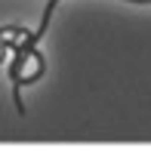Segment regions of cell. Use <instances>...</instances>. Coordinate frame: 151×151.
<instances>
[{
	"instance_id": "obj_1",
	"label": "cell",
	"mask_w": 151,
	"mask_h": 151,
	"mask_svg": "<svg viewBox=\"0 0 151 151\" xmlns=\"http://www.w3.org/2000/svg\"><path fill=\"white\" fill-rule=\"evenodd\" d=\"M56 3H59V0H50L46 9H43V19H40V25H37V31H28V34H25V43H28V46H37V40L43 37L46 25H50V16H52V9H56Z\"/></svg>"
}]
</instances>
